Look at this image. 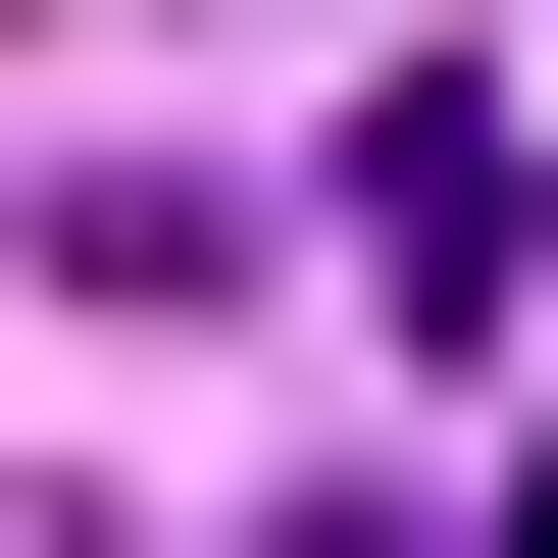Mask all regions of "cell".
Wrapping results in <instances>:
<instances>
[{
    "mask_svg": "<svg viewBox=\"0 0 558 558\" xmlns=\"http://www.w3.org/2000/svg\"><path fill=\"white\" fill-rule=\"evenodd\" d=\"M254 558H457V508H407V457H355V508H254Z\"/></svg>",
    "mask_w": 558,
    "mask_h": 558,
    "instance_id": "6da1fadb",
    "label": "cell"
}]
</instances>
